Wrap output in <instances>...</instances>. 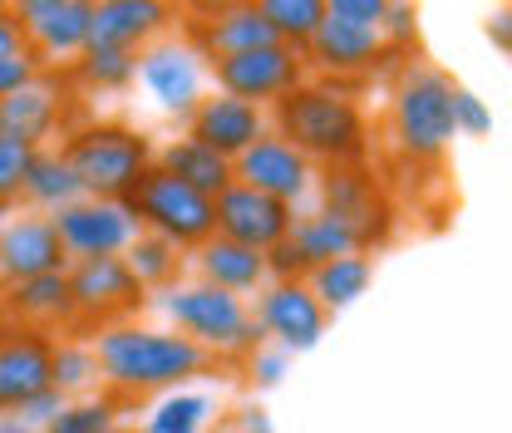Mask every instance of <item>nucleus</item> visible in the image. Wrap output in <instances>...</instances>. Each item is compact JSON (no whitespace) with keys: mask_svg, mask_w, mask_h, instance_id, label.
<instances>
[{"mask_svg":"<svg viewBox=\"0 0 512 433\" xmlns=\"http://www.w3.org/2000/svg\"><path fill=\"white\" fill-rule=\"evenodd\" d=\"M94 360H99V379H109L124 394L173 389V384H188V379H197V374H207L217 365L192 340L173 335V330H148V325H109V330H99Z\"/></svg>","mask_w":512,"mask_h":433,"instance_id":"nucleus-1","label":"nucleus"},{"mask_svg":"<svg viewBox=\"0 0 512 433\" xmlns=\"http://www.w3.org/2000/svg\"><path fill=\"white\" fill-rule=\"evenodd\" d=\"M276 138H286L311 168L316 163H360L370 148L365 114L350 94L330 84H301L286 99H276Z\"/></svg>","mask_w":512,"mask_h":433,"instance_id":"nucleus-2","label":"nucleus"},{"mask_svg":"<svg viewBox=\"0 0 512 433\" xmlns=\"http://www.w3.org/2000/svg\"><path fill=\"white\" fill-rule=\"evenodd\" d=\"M64 163L74 168V178L84 187V197L99 202H128V192L153 173V143L148 133L124 124H94L69 133L60 148Z\"/></svg>","mask_w":512,"mask_h":433,"instance_id":"nucleus-3","label":"nucleus"},{"mask_svg":"<svg viewBox=\"0 0 512 433\" xmlns=\"http://www.w3.org/2000/svg\"><path fill=\"white\" fill-rule=\"evenodd\" d=\"M163 310L178 320L183 340H192L202 355L212 360H247L261 350V325H256L252 306L242 296H227L207 281H192V286H168Z\"/></svg>","mask_w":512,"mask_h":433,"instance_id":"nucleus-4","label":"nucleus"},{"mask_svg":"<svg viewBox=\"0 0 512 433\" xmlns=\"http://www.w3.org/2000/svg\"><path fill=\"white\" fill-rule=\"evenodd\" d=\"M453 79L434 64H409L394 89V138L409 158H439L453 133Z\"/></svg>","mask_w":512,"mask_h":433,"instance_id":"nucleus-5","label":"nucleus"},{"mask_svg":"<svg viewBox=\"0 0 512 433\" xmlns=\"http://www.w3.org/2000/svg\"><path fill=\"white\" fill-rule=\"evenodd\" d=\"M124 207L133 212V222H138L143 232H153V237L173 242L178 251H188V247L197 251L202 242H212V237H217L212 197L192 192V187H183L178 178H168V173H158V168L128 192Z\"/></svg>","mask_w":512,"mask_h":433,"instance_id":"nucleus-6","label":"nucleus"},{"mask_svg":"<svg viewBox=\"0 0 512 433\" xmlns=\"http://www.w3.org/2000/svg\"><path fill=\"white\" fill-rule=\"evenodd\" d=\"M69 281V306H74V325H128V315L148 301V291L138 286V276L128 271L124 256H94V261H69L64 271Z\"/></svg>","mask_w":512,"mask_h":433,"instance_id":"nucleus-7","label":"nucleus"},{"mask_svg":"<svg viewBox=\"0 0 512 433\" xmlns=\"http://www.w3.org/2000/svg\"><path fill=\"white\" fill-rule=\"evenodd\" d=\"M212 74H217L222 94L266 109V104H276V99H286L291 89L306 84V55L296 45H261V50H247V55L217 60Z\"/></svg>","mask_w":512,"mask_h":433,"instance_id":"nucleus-8","label":"nucleus"},{"mask_svg":"<svg viewBox=\"0 0 512 433\" xmlns=\"http://www.w3.org/2000/svg\"><path fill=\"white\" fill-rule=\"evenodd\" d=\"M50 222H55V232H60V247L69 261L124 256V251L133 247V237L143 232L124 202H99V197H79L74 207H60Z\"/></svg>","mask_w":512,"mask_h":433,"instance_id":"nucleus-9","label":"nucleus"},{"mask_svg":"<svg viewBox=\"0 0 512 433\" xmlns=\"http://www.w3.org/2000/svg\"><path fill=\"white\" fill-rule=\"evenodd\" d=\"M320 212L325 217H335L355 242L360 251L375 247L389 237V227H394V212H389V197H384V187L365 173V168H355V163H345V168H330V178L320 183Z\"/></svg>","mask_w":512,"mask_h":433,"instance_id":"nucleus-10","label":"nucleus"},{"mask_svg":"<svg viewBox=\"0 0 512 433\" xmlns=\"http://www.w3.org/2000/svg\"><path fill=\"white\" fill-rule=\"evenodd\" d=\"M212 217H217V237L222 242H237V247L266 251L281 247L291 237V222H296V207L266 197V192H252V187L232 183L217 202H212Z\"/></svg>","mask_w":512,"mask_h":433,"instance_id":"nucleus-11","label":"nucleus"},{"mask_svg":"<svg viewBox=\"0 0 512 433\" xmlns=\"http://www.w3.org/2000/svg\"><path fill=\"white\" fill-rule=\"evenodd\" d=\"M252 315L261 325V335H271L281 345V355L316 350V340L325 335V320H330L316 296L306 291V281H271V286H261Z\"/></svg>","mask_w":512,"mask_h":433,"instance_id":"nucleus-12","label":"nucleus"},{"mask_svg":"<svg viewBox=\"0 0 512 433\" xmlns=\"http://www.w3.org/2000/svg\"><path fill=\"white\" fill-rule=\"evenodd\" d=\"M89 0H20L15 20L25 30L30 55L40 60H79L89 50Z\"/></svg>","mask_w":512,"mask_h":433,"instance_id":"nucleus-13","label":"nucleus"},{"mask_svg":"<svg viewBox=\"0 0 512 433\" xmlns=\"http://www.w3.org/2000/svg\"><path fill=\"white\" fill-rule=\"evenodd\" d=\"M50 370H55V340L50 335L0 325V414H15L35 394L55 389Z\"/></svg>","mask_w":512,"mask_h":433,"instance_id":"nucleus-14","label":"nucleus"},{"mask_svg":"<svg viewBox=\"0 0 512 433\" xmlns=\"http://www.w3.org/2000/svg\"><path fill=\"white\" fill-rule=\"evenodd\" d=\"M232 178L242 187H252V192H266V197H276V202H286V207H296L306 192H311V178H316V168L286 143V138H276V133H261L252 148L232 163Z\"/></svg>","mask_w":512,"mask_h":433,"instance_id":"nucleus-15","label":"nucleus"},{"mask_svg":"<svg viewBox=\"0 0 512 433\" xmlns=\"http://www.w3.org/2000/svg\"><path fill=\"white\" fill-rule=\"evenodd\" d=\"M0 271H5V281H35V276L69 271L60 232L45 212H20V217L0 222Z\"/></svg>","mask_w":512,"mask_h":433,"instance_id":"nucleus-16","label":"nucleus"},{"mask_svg":"<svg viewBox=\"0 0 512 433\" xmlns=\"http://www.w3.org/2000/svg\"><path fill=\"white\" fill-rule=\"evenodd\" d=\"M192 40H197V50L212 64L232 60V55H247V50H261V45H281L256 0H242V5H207L202 20H192Z\"/></svg>","mask_w":512,"mask_h":433,"instance_id":"nucleus-17","label":"nucleus"},{"mask_svg":"<svg viewBox=\"0 0 512 433\" xmlns=\"http://www.w3.org/2000/svg\"><path fill=\"white\" fill-rule=\"evenodd\" d=\"M261 133H271V128H266V109L242 104V99H232V94H212V99H202L188 114V138L207 143V148L222 153L227 163H237Z\"/></svg>","mask_w":512,"mask_h":433,"instance_id":"nucleus-18","label":"nucleus"},{"mask_svg":"<svg viewBox=\"0 0 512 433\" xmlns=\"http://www.w3.org/2000/svg\"><path fill=\"white\" fill-rule=\"evenodd\" d=\"M60 114H64L60 84L40 69L25 89H15L10 99H0V138H10V143H20V148L40 153V148L55 138Z\"/></svg>","mask_w":512,"mask_h":433,"instance_id":"nucleus-19","label":"nucleus"},{"mask_svg":"<svg viewBox=\"0 0 512 433\" xmlns=\"http://www.w3.org/2000/svg\"><path fill=\"white\" fill-rule=\"evenodd\" d=\"M168 20H173V10L158 0H104L89 15V45L138 55V50H148V40L158 30H168Z\"/></svg>","mask_w":512,"mask_h":433,"instance_id":"nucleus-20","label":"nucleus"},{"mask_svg":"<svg viewBox=\"0 0 512 433\" xmlns=\"http://www.w3.org/2000/svg\"><path fill=\"white\" fill-rule=\"evenodd\" d=\"M138 79L168 114H192L202 104V64L188 45H153L138 55Z\"/></svg>","mask_w":512,"mask_h":433,"instance_id":"nucleus-21","label":"nucleus"},{"mask_svg":"<svg viewBox=\"0 0 512 433\" xmlns=\"http://www.w3.org/2000/svg\"><path fill=\"white\" fill-rule=\"evenodd\" d=\"M0 320H10L15 330H40V335H50L55 325H74L64 271L35 276V281H5L0 286Z\"/></svg>","mask_w":512,"mask_h":433,"instance_id":"nucleus-22","label":"nucleus"},{"mask_svg":"<svg viewBox=\"0 0 512 433\" xmlns=\"http://www.w3.org/2000/svg\"><path fill=\"white\" fill-rule=\"evenodd\" d=\"M389 50L384 30H360V25H345V20H320L316 35L301 45L306 64H320L330 74H360V69H375Z\"/></svg>","mask_w":512,"mask_h":433,"instance_id":"nucleus-23","label":"nucleus"},{"mask_svg":"<svg viewBox=\"0 0 512 433\" xmlns=\"http://www.w3.org/2000/svg\"><path fill=\"white\" fill-rule=\"evenodd\" d=\"M153 168L168 173V178H178L192 192H202V197H212V202L237 183L232 178V163L222 153H212L207 143H197V138H173L168 148H158L153 153Z\"/></svg>","mask_w":512,"mask_h":433,"instance_id":"nucleus-24","label":"nucleus"},{"mask_svg":"<svg viewBox=\"0 0 512 433\" xmlns=\"http://www.w3.org/2000/svg\"><path fill=\"white\" fill-rule=\"evenodd\" d=\"M197 271H202L207 286H217V291H227V296H242V301H247V291H261V286L271 281L261 251L222 242V237H212V242L197 247Z\"/></svg>","mask_w":512,"mask_h":433,"instance_id":"nucleus-25","label":"nucleus"},{"mask_svg":"<svg viewBox=\"0 0 512 433\" xmlns=\"http://www.w3.org/2000/svg\"><path fill=\"white\" fill-rule=\"evenodd\" d=\"M286 251L296 256V266L311 276L316 266L325 261H340V256H355L360 242L335 222V217H325V212H311V217H296L291 222V237H286Z\"/></svg>","mask_w":512,"mask_h":433,"instance_id":"nucleus-26","label":"nucleus"},{"mask_svg":"<svg viewBox=\"0 0 512 433\" xmlns=\"http://www.w3.org/2000/svg\"><path fill=\"white\" fill-rule=\"evenodd\" d=\"M370 281H375V261H370L365 251H355V256H340V261L316 266V271L306 276V291H311V296L320 301V310L330 315V310L355 306V301L365 296Z\"/></svg>","mask_w":512,"mask_h":433,"instance_id":"nucleus-27","label":"nucleus"},{"mask_svg":"<svg viewBox=\"0 0 512 433\" xmlns=\"http://www.w3.org/2000/svg\"><path fill=\"white\" fill-rule=\"evenodd\" d=\"M20 197H30L45 217H55L60 207H74V202L84 197V187H79V178H74V168L64 163V153L40 148V153L30 158V173H25Z\"/></svg>","mask_w":512,"mask_h":433,"instance_id":"nucleus-28","label":"nucleus"},{"mask_svg":"<svg viewBox=\"0 0 512 433\" xmlns=\"http://www.w3.org/2000/svg\"><path fill=\"white\" fill-rule=\"evenodd\" d=\"M124 261H128V271L138 276V286L148 291V286H168L178 276L183 251L173 247V242H163V237H153V232H138L133 247L124 251Z\"/></svg>","mask_w":512,"mask_h":433,"instance_id":"nucleus-29","label":"nucleus"},{"mask_svg":"<svg viewBox=\"0 0 512 433\" xmlns=\"http://www.w3.org/2000/svg\"><path fill=\"white\" fill-rule=\"evenodd\" d=\"M256 5L271 20L276 40L281 45H296V50L316 35V25L325 20V0H256Z\"/></svg>","mask_w":512,"mask_h":433,"instance_id":"nucleus-30","label":"nucleus"},{"mask_svg":"<svg viewBox=\"0 0 512 433\" xmlns=\"http://www.w3.org/2000/svg\"><path fill=\"white\" fill-rule=\"evenodd\" d=\"M119 429V404L114 399H69L60 414L45 424V433H114Z\"/></svg>","mask_w":512,"mask_h":433,"instance_id":"nucleus-31","label":"nucleus"},{"mask_svg":"<svg viewBox=\"0 0 512 433\" xmlns=\"http://www.w3.org/2000/svg\"><path fill=\"white\" fill-rule=\"evenodd\" d=\"M50 384L60 389L64 399H84V394L99 384L94 345H55V370H50Z\"/></svg>","mask_w":512,"mask_h":433,"instance_id":"nucleus-32","label":"nucleus"},{"mask_svg":"<svg viewBox=\"0 0 512 433\" xmlns=\"http://www.w3.org/2000/svg\"><path fill=\"white\" fill-rule=\"evenodd\" d=\"M79 74H84V84H94V89H124L138 79V55H124V50H84L79 55Z\"/></svg>","mask_w":512,"mask_h":433,"instance_id":"nucleus-33","label":"nucleus"},{"mask_svg":"<svg viewBox=\"0 0 512 433\" xmlns=\"http://www.w3.org/2000/svg\"><path fill=\"white\" fill-rule=\"evenodd\" d=\"M207 414H212V399L207 394H173V399L158 404L148 433H202Z\"/></svg>","mask_w":512,"mask_h":433,"instance_id":"nucleus-34","label":"nucleus"},{"mask_svg":"<svg viewBox=\"0 0 512 433\" xmlns=\"http://www.w3.org/2000/svg\"><path fill=\"white\" fill-rule=\"evenodd\" d=\"M30 148H20V143H10V138H0V207H10L15 197H20V187H25V173H30Z\"/></svg>","mask_w":512,"mask_h":433,"instance_id":"nucleus-35","label":"nucleus"},{"mask_svg":"<svg viewBox=\"0 0 512 433\" xmlns=\"http://www.w3.org/2000/svg\"><path fill=\"white\" fill-rule=\"evenodd\" d=\"M488 128H493V114L483 109V99H478V94H468V89H453V133L488 138Z\"/></svg>","mask_w":512,"mask_h":433,"instance_id":"nucleus-36","label":"nucleus"},{"mask_svg":"<svg viewBox=\"0 0 512 433\" xmlns=\"http://www.w3.org/2000/svg\"><path fill=\"white\" fill-rule=\"evenodd\" d=\"M384 5H389V0H330L325 15H330V20H345V25H360V30H380Z\"/></svg>","mask_w":512,"mask_h":433,"instance_id":"nucleus-37","label":"nucleus"},{"mask_svg":"<svg viewBox=\"0 0 512 433\" xmlns=\"http://www.w3.org/2000/svg\"><path fill=\"white\" fill-rule=\"evenodd\" d=\"M64 404H69V399H64L60 389H45V394H35V399H30L25 409H15V419H20V424H30V429L45 433V424H50V419L60 414Z\"/></svg>","mask_w":512,"mask_h":433,"instance_id":"nucleus-38","label":"nucleus"},{"mask_svg":"<svg viewBox=\"0 0 512 433\" xmlns=\"http://www.w3.org/2000/svg\"><path fill=\"white\" fill-rule=\"evenodd\" d=\"M40 74V60L35 55H15V60H0V99H10L15 89H25L30 79Z\"/></svg>","mask_w":512,"mask_h":433,"instance_id":"nucleus-39","label":"nucleus"},{"mask_svg":"<svg viewBox=\"0 0 512 433\" xmlns=\"http://www.w3.org/2000/svg\"><path fill=\"white\" fill-rule=\"evenodd\" d=\"M15 55H30V45L15 20V5H0V60H15Z\"/></svg>","mask_w":512,"mask_h":433,"instance_id":"nucleus-40","label":"nucleus"},{"mask_svg":"<svg viewBox=\"0 0 512 433\" xmlns=\"http://www.w3.org/2000/svg\"><path fill=\"white\" fill-rule=\"evenodd\" d=\"M252 370H256V384H276V379H281V370H286V355H261V350H256Z\"/></svg>","mask_w":512,"mask_h":433,"instance_id":"nucleus-41","label":"nucleus"},{"mask_svg":"<svg viewBox=\"0 0 512 433\" xmlns=\"http://www.w3.org/2000/svg\"><path fill=\"white\" fill-rule=\"evenodd\" d=\"M242 433H271V419H266V409H247V414H242Z\"/></svg>","mask_w":512,"mask_h":433,"instance_id":"nucleus-42","label":"nucleus"},{"mask_svg":"<svg viewBox=\"0 0 512 433\" xmlns=\"http://www.w3.org/2000/svg\"><path fill=\"white\" fill-rule=\"evenodd\" d=\"M0 433H40V429H30V424H20L15 414H0Z\"/></svg>","mask_w":512,"mask_h":433,"instance_id":"nucleus-43","label":"nucleus"},{"mask_svg":"<svg viewBox=\"0 0 512 433\" xmlns=\"http://www.w3.org/2000/svg\"><path fill=\"white\" fill-rule=\"evenodd\" d=\"M0 286H5V271H0Z\"/></svg>","mask_w":512,"mask_h":433,"instance_id":"nucleus-44","label":"nucleus"},{"mask_svg":"<svg viewBox=\"0 0 512 433\" xmlns=\"http://www.w3.org/2000/svg\"><path fill=\"white\" fill-rule=\"evenodd\" d=\"M114 433H128V429H114Z\"/></svg>","mask_w":512,"mask_h":433,"instance_id":"nucleus-45","label":"nucleus"}]
</instances>
